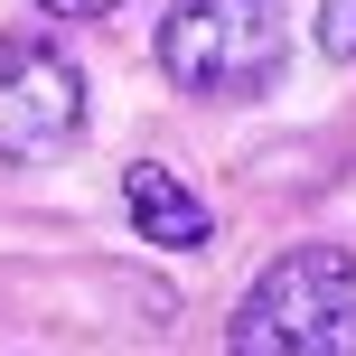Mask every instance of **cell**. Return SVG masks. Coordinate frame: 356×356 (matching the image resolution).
<instances>
[{"label": "cell", "instance_id": "8992f818", "mask_svg": "<svg viewBox=\"0 0 356 356\" xmlns=\"http://www.w3.org/2000/svg\"><path fill=\"white\" fill-rule=\"evenodd\" d=\"M38 10H47V19H104L113 0H38Z\"/></svg>", "mask_w": 356, "mask_h": 356}, {"label": "cell", "instance_id": "3957f363", "mask_svg": "<svg viewBox=\"0 0 356 356\" xmlns=\"http://www.w3.org/2000/svg\"><path fill=\"white\" fill-rule=\"evenodd\" d=\"M85 141V66L56 38H0V160L38 169Z\"/></svg>", "mask_w": 356, "mask_h": 356}, {"label": "cell", "instance_id": "6da1fadb", "mask_svg": "<svg viewBox=\"0 0 356 356\" xmlns=\"http://www.w3.org/2000/svg\"><path fill=\"white\" fill-rule=\"evenodd\" d=\"M225 356H356V253L291 244L282 263H263L225 328Z\"/></svg>", "mask_w": 356, "mask_h": 356}, {"label": "cell", "instance_id": "5b68a950", "mask_svg": "<svg viewBox=\"0 0 356 356\" xmlns=\"http://www.w3.org/2000/svg\"><path fill=\"white\" fill-rule=\"evenodd\" d=\"M319 47L328 56H356V0H319Z\"/></svg>", "mask_w": 356, "mask_h": 356}, {"label": "cell", "instance_id": "7a4b0ae2", "mask_svg": "<svg viewBox=\"0 0 356 356\" xmlns=\"http://www.w3.org/2000/svg\"><path fill=\"white\" fill-rule=\"evenodd\" d=\"M160 66L169 85L207 94V104H253L291 66V10L282 0H169Z\"/></svg>", "mask_w": 356, "mask_h": 356}, {"label": "cell", "instance_id": "277c9868", "mask_svg": "<svg viewBox=\"0 0 356 356\" xmlns=\"http://www.w3.org/2000/svg\"><path fill=\"white\" fill-rule=\"evenodd\" d=\"M122 207H131V225H141V244H160V253H197L216 234L207 197H197L178 169H160V160H131L122 169Z\"/></svg>", "mask_w": 356, "mask_h": 356}]
</instances>
